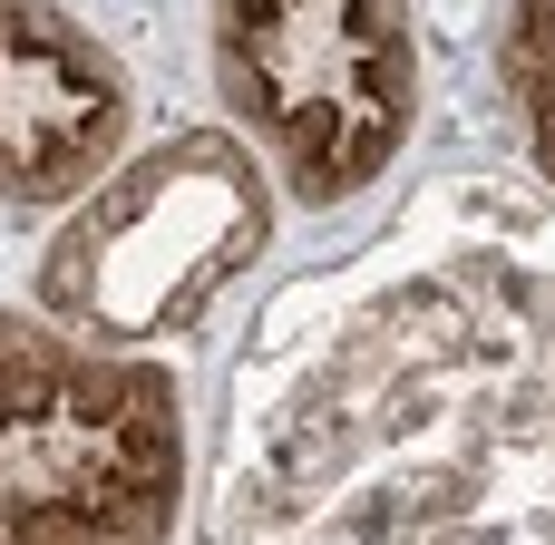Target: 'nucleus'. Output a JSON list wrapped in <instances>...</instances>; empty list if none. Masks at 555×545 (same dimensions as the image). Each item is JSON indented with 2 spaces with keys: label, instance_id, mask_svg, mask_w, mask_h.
Masks as SVG:
<instances>
[{
  "label": "nucleus",
  "instance_id": "f257e3e1",
  "mask_svg": "<svg viewBox=\"0 0 555 545\" xmlns=\"http://www.w3.org/2000/svg\"><path fill=\"white\" fill-rule=\"evenodd\" d=\"M283 224V185L234 127H166L156 146L117 156L78 205H59L29 302L107 351H166L205 332V312L263 263Z\"/></svg>",
  "mask_w": 555,
  "mask_h": 545
},
{
  "label": "nucleus",
  "instance_id": "f03ea898",
  "mask_svg": "<svg viewBox=\"0 0 555 545\" xmlns=\"http://www.w3.org/2000/svg\"><path fill=\"white\" fill-rule=\"evenodd\" d=\"M185 517V390L49 312H0V545H156Z\"/></svg>",
  "mask_w": 555,
  "mask_h": 545
},
{
  "label": "nucleus",
  "instance_id": "7ed1b4c3",
  "mask_svg": "<svg viewBox=\"0 0 555 545\" xmlns=\"http://www.w3.org/2000/svg\"><path fill=\"white\" fill-rule=\"evenodd\" d=\"M205 59L224 127L312 215L371 195L420 137L429 68L410 0H205Z\"/></svg>",
  "mask_w": 555,
  "mask_h": 545
},
{
  "label": "nucleus",
  "instance_id": "20e7f679",
  "mask_svg": "<svg viewBox=\"0 0 555 545\" xmlns=\"http://www.w3.org/2000/svg\"><path fill=\"white\" fill-rule=\"evenodd\" d=\"M137 78L68 0H0V205H78L127 156Z\"/></svg>",
  "mask_w": 555,
  "mask_h": 545
},
{
  "label": "nucleus",
  "instance_id": "39448f33",
  "mask_svg": "<svg viewBox=\"0 0 555 545\" xmlns=\"http://www.w3.org/2000/svg\"><path fill=\"white\" fill-rule=\"evenodd\" d=\"M498 98L527 137V166L555 185V0H507L498 20Z\"/></svg>",
  "mask_w": 555,
  "mask_h": 545
}]
</instances>
